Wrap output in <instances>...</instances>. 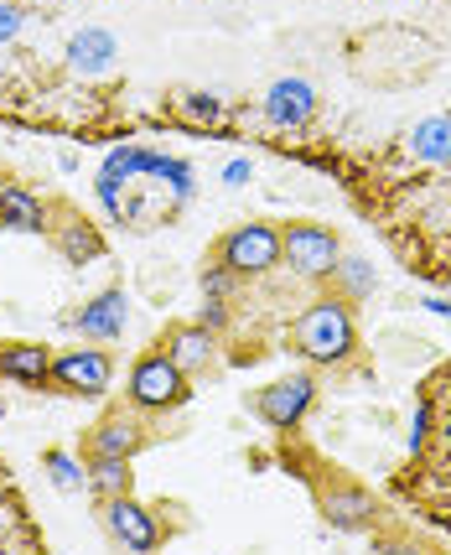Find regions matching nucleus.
Returning <instances> with one entry per match:
<instances>
[{"label": "nucleus", "mask_w": 451, "mask_h": 555, "mask_svg": "<svg viewBox=\"0 0 451 555\" xmlns=\"http://www.w3.org/2000/svg\"><path fill=\"white\" fill-rule=\"evenodd\" d=\"M291 348L307 363H322V369H343V363L358 353V327L353 312L343 296H317L307 312L296 317L291 327Z\"/></svg>", "instance_id": "nucleus-1"}, {"label": "nucleus", "mask_w": 451, "mask_h": 555, "mask_svg": "<svg viewBox=\"0 0 451 555\" xmlns=\"http://www.w3.org/2000/svg\"><path fill=\"white\" fill-rule=\"evenodd\" d=\"M343 260V244L322 223H291L281 229V266H291L301 281H327Z\"/></svg>", "instance_id": "nucleus-2"}, {"label": "nucleus", "mask_w": 451, "mask_h": 555, "mask_svg": "<svg viewBox=\"0 0 451 555\" xmlns=\"http://www.w3.org/2000/svg\"><path fill=\"white\" fill-rule=\"evenodd\" d=\"M214 260L229 266L234 275H265V270L281 266V229L275 223H239L218 240Z\"/></svg>", "instance_id": "nucleus-3"}, {"label": "nucleus", "mask_w": 451, "mask_h": 555, "mask_svg": "<svg viewBox=\"0 0 451 555\" xmlns=\"http://www.w3.org/2000/svg\"><path fill=\"white\" fill-rule=\"evenodd\" d=\"M188 400V374L177 369L171 353H145L130 369V405L136 411H171Z\"/></svg>", "instance_id": "nucleus-4"}, {"label": "nucleus", "mask_w": 451, "mask_h": 555, "mask_svg": "<svg viewBox=\"0 0 451 555\" xmlns=\"http://www.w3.org/2000/svg\"><path fill=\"white\" fill-rule=\"evenodd\" d=\"M311 405H317V379L311 374H285V379H275V385H265L255 395V415L275 431H296Z\"/></svg>", "instance_id": "nucleus-5"}, {"label": "nucleus", "mask_w": 451, "mask_h": 555, "mask_svg": "<svg viewBox=\"0 0 451 555\" xmlns=\"http://www.w3.org/2000/svg\"><path fill=\"white\" fill-rule=\"evenodd\" d=\"M104 530H109V540H115L119 551H156L162 545V519L136 504L130 493L104 499Z\"/></svg>", "instance_id": "nucleus-6"}, {"label": "nucleus", "mask_w": 451, "mask_h": 555, "mask_svg": "<svg viewBox=\"0 0 451 555\" xmlns=\"http://www.w3.org/2000/svg\"><path fill=\"white\" fill-rule=\"evenodd\" d=\"M57 389L68 395H104L109 379H115V359L104 348H78V353H63L52 359V374H48Z\"/></svg>", "instance_id": "nucleus-7"}, {"label": "nucleus", "mask_w": 451, "mask_h": 555, "mask_svg": "<svg viewBox=\"0 0 451 555\" xmlns=\"http://www.w3.org/2000/svg\"><path fill=\"white\" fill-rule=\"evenodd\" d=\"M260 109L275 130H301V125H311V115H317V89H311L307 78H275V83L265 89Z\"/></svg>", "instance_id": "nucleus-8"}, {"label": "nucleus", "mask_w": 451, "mask_h": 555, "mask_svg": "<svg viewBox=\"0 0 451 555\" xmlns=\"http://www.w3.org/2000/svg\"><path fill=\"white\" fill-rule=\"evenodd\" d=\"M83 447H89V457H136L145 447V421L136 411H109Z\"/></svg>", "instance_id": "nucleus-9"}, {"label": "nucleus", "mask_w": 451, "mask_h": 555, "mask_svg": "<svg viewBox=\"0 0 451 555\" xmlns=\"http://www.w3.org/2000/svg\"><path fill=\"white\" fill-rule=\"evenodd\" d=\"M73 327L83 333V338L94 343H115L125 333V322H130V307H125V291H99L94 301H83V312L68 317Z\"/></svg>", "instance_id": "nucleus-10"}, {"label": "nucleus", "mask_w": 451, "mask_h": 555, "mask_svg": "<svg viewBox=\"0 0 451 555\" xmlns=\"http://www.w3.org/2000/svg\"><path fill=\"white\" fill-rule=\"evenodd\" d=\"M52 374L48 343H0V379L26 389H42Z\"/></svg>", "instance_id": "nucleus-11"}, {"label": "nucleus", "mask_w": 451, "mask_h": 555, "mask_svg": "<svg viewBox=\"0 0 451 555\" xmlns=\"http://www.w3.org/2000/svg\"><path fill=\"white\" fill-rule=\"evenodd\" d=\"M115 57H119V42H115V31H104V26H83V31L68 37V68L83 73V78L109 73Z\"/></svg>", "instance_id": "nucleus-12"}, {"label": "nucleus", "mask_w": 451, "mask_h": 555, "mask_svg": "<svg viewBox=\"0 0 451 555\" xmlns=\"http://www.w3.org/2000/svg\"><path fill=\"white\" fill-rule=\"evenodd\" d=\"M167 353L177 359L182 374H197V369H208L218 353V333L214 327H203V322H192V327H177L167 338Z\"/></svg>", "instance_id": "nucleus-13"}, {"label": "nucleus", "mask_w": 451, "mask_h": 555, "mask_svg": "<svg viewBox=\"0 0 451 555\" xmlns=\"http://www.w3.org/2000/svg\"><path fill=\"white\" fill-rule=\"evenodd\" d=\"M0 223H5V229H16V234H42V229H48V208H42L31 193H22V188H11V182H5V197H0Z\"/></svg>", "instance_id": "nucleus-14"}, {"label": "nucleus", "mask_w": 451, "mask_h": 555, "mask_svg": "<svg viewBox=\"0 0 451 555\" xmlns=\"http://www.w3.org/2000/svg\"><path fill=\"white\" fill-rule=\"evenodd\" d=\"M5 545H11V551H37V545H42V530L26 519V504L16 493L0 499V551H5Z\"/></svg>", "instance_id": "nucleus-15"}, {"label": "nucleus", "mask_w": 451, "mask_h": 555, "mask_svg": "<svg viewBox=\"0 0 451 555\" xmlns=\"http://www.w3.org/2000/svg\"><path fill=\"white\" fill-rule=\"evenodd\" d=\"M410 151H415V162H430V167H441L451 162V115H430L410 130Z\"/></svg>", "instance_id": "nucleus-16"}, {"label": "nucleus", "mask_w": 451, "mask_h": 555, "mask_svg": "<svg viewBox=\"0 0 451 555\" xmlns=\"http://www.w3.org/2000/svg\"><path fill=\"white\" fill-rule=\"evenodd\" d=\"M322 514H327L333 530H369V525H374V499L358 493V488H348V493H333Z\"/></svg>", "instance_id": "nucleus-17"}, {"label": "nucleus", "mask_w": 451, "mask_h": 555, "mask_svg": "<svg viewBox=\"0 0 451 555\" xmlns=\"http://www.w3.org/2000/svg\"><path fill=\"white\" fill-rule=\"evenodd\" d=\"M171 109H177V120L192 125V130H214V125L223 120V99L203 94V89H182V94L171 99Z\"/></svg>", "instance_id": "nucleus-18"}, {"label": "nucleus", "mask_w": 451, "mask_h": 555, "mask_svg": "<svg viewBox=\"0 0 451 555\" xmlns=\"http://www.w3.org/2000/svg\"><path fill=\"white\" fill-rule=\"evenodd\" d=\"M89 488H94V499H119V493H130V457H94L89 467Z\"/></svg>", "instance_id": "nucleus-19"}, {"label": "nucleus", "mask_w": 451, "mask_h": 555, "mask_svg": "<svg viewBox=\"0 0 451 555\" xmlns=\"http://www.w3.org/2000/svg\"><path fill=\"white\" fill-rule=\"evenodd\" d=\"M57 249L68 255L73 266H89V260H99V255H104V240H99L83 218H68V223H63V234H57Z\"/></svg>", "instance_id": "nucleus-20"}, {"label": "nucleus", "mask_w": 451, "mask_h": 555, "mask_svg": "<svg viewBox=\"0 0 451 555\" xmlns=\"http://www.w3.org/2000/svg\"><path fill=\"white\" fill-rule=\"evenodd\" d=\"M151 156L156 151H141V145H119V151H109V162H104V171L99 177H109V182H136V177H151Z\"/></svg>", "instance_id": "nucleus-21"}, {"label": "nucleus", "mask_w": 451, "mask_h": 555, "mask_svg": "<svg viewBox=\"0 0 451 555\" xmlns=\"http://www.w3.org/2000/svg\"><path fill=\"white\" fill-rule=\"evenodd\" d=\"M42 467H48L52 488H63V493H83L89 488V467H78V457H68V452H48Z\"/></svg>", "instance_id": "nucleus-22"}, {"label": "nucleus", "mask_w": 451, "mask_h": 555, "mask_svg": "<svg viewBox=\"0 0 451 555\" xmlns=\"http://www.w3.org/2000/svg\"><path fill=\"white\" fill-rule=\"evenodd\" d=\"M151 177H162V182H171V193H177V203H188L192 197V167L188 162H177V156H151Z\"/></svg>", "instance_id": "nucleus-23"}, {"label": "nucleus", "mask_w": 451, "mask_h": 555, "mask_svg": "<svg viewBox=\"0 0 451 555\" xmlns=\"http://www.w3.org/2000/svg\"><path fill=\"white\" fill-rule=\"evenodd\" d=\"M333 281H343V286H348V296H363V291L374 286V275H369V266H363V260H337Z\"/></svg>", "instance_id": "nucleus-24"}, {"label": "nucleus", "mask_w": 451, "mask_h": 555, "mask_svg": "<svg viewBox=\"0 0 451 555\" xmlns=\"http://www.w3.org/2000/svg\"><path fill=\"white\" fill-rule=\"evenodd\" d=\"M430 421H436V400H421V405H415V415H410V452H421V447H426V436H430Z\"/></svg>", "instance_id": "nucleus-25"}, {"label": "nucleus", "mask_w": 451, "mask_h": 555, "mask_svg": "<svg viewBox=\"0 0 451 555\" xmlns=\"http://www.w3.org/2000/svg\"><path fill=\"white\" fill-rule=\"evenodd\" d=\"M234 281H239V275H234L229 266H214L208 275H203V296H218V301H229V291H234Z\"/></svg>", "instance_id": "nucleus-26"}, {"label": "nucleus", "mask_w": 451, "mask_h": 555, "mask_svg": "<svg viewBox=\"0 0 451 555\" xmlns=\"http://www.w3.org/2000/svg\"><path fill=\"white\" fill-rule=\"evenodd\" d=\"M197 322H203V327H223V322H229V307H223V301H218V296H208V301H203V312H197Z\"/></svg>", "instance_id": "nucleus-27"}, {"label": "nucleus", "mask_w": 451, "mask_h": 555, "mask_svg": "<svg viewBox=\"0 0 451 555\" xmlns=\"http://www.w3.org/2000/svg\"><path fill=\"white\" fill-rule=\"evenodd\" d=\"M16 31H22V11L11 0H0V42H11Z\"/></svg>", "instance_id": "nucleus-28"}, {"label": "nucleus", "mask_w": 451, "mask_h": 555, "mask_svg": "<svg viewBox=\"0 0 451 555\" xmlns=\"http://www.w3.org/2000/svg\"><path fill=\"white\" fill-rule=\"evenodd\" d=\"M249 177H255V167H249V162H229V167H223V182H229V188H244Z\"/></svg>", "instance_id": "nucleus-29"}, {"label": "nucleus", "mask_w": 451, "mask_h": 555, "mask_svg": "<svg viewBox=\"0 0 451 555\" xmlns=\"http://www.w3.org/2000/svg\"><path fill=\"white\" fill-rule=\"evenodd\" d=\"M436 431H441V452H447V457H451V411L441 415V426H436Z\"/></svg>", "instance_id": "nucleus-30"}, {"label": "nucleus", "mask_w": 451, "mask_h": 555, "mask_svg": "<svg viewBox=\"0 0 451 555\" xmlns=\"http://www.w3.org/2000/svg\"><path fill=\"white\" fill-rule=\"evenodd\" d=\"M426 307H430L436 317H451V301H426Z\"/></svg>", "instance_id": "nucleus-31"}, {"label": "nucleus", "mask_w": 451, "mask_h": 555, "mask_svg": "<svg viewBox=\"0 0 451 555\" xmlns=\"http://www.w3.org/2000/svg\"><path fill=\"white\" fill-rule=\"evenodd\" d=\"M5 493H16V488H11V473L0 467V499H5Z\"/></svg>", "instance_id": "nucleus-32"}, {"label": "nucleus", "mask_w": 451, "mask_h": 555, "mask_svg": "<svg viewBox=\"0 0 451 555\" xmlns=\"http://www.w3.org/2000/svg\"><path fill=\"white\" fill-rule=\"evenodd\" d=\"M0 197H5V182H0Z\"/></svg>", "instance_id": "nucleus-33"}]
</instances>
